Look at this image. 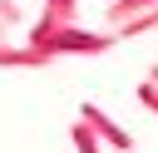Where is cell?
I'll list each match as a JSON object with an SVG mask.
<instances>
[{
  "label": "cell",
  "mask_w": 158,
  "mask_h": 153,
  "mask_svg": "<svg viewBox=\"0 0 158 153\" xmlns=\"http://www.w3.org/2000/svg\"><path fill=\"white\" fill-rule=\"evenodd\" d=\"M0 39H5V20H0Z\"/></svg>",
  "instance_id": "30bf717a"
},
{
  "label": "cell",
  "mask_w": 158,
  "mask_h": 153,
  "mask_svg": "<svg viewBox=\"0 0 158 153\" xmlns=\"http://www.w3.org/2000/svg\"><path fill=\"white\" fill-rule=\"evenodd\" d=\"M148 79H153V84H158V64H148Z\"/></svg>",
  "instance_id": "9c48e42d"
},
{
  "label": "cell",
  "mask_w": 158,
  "mask_h": 153,
  "mask_svg": "<svg viewBox=\"0 0 158 153\" xmlns=\"http://www.w3.org/2000/svg\"><path fill=\"white\" fill-rule=\"evenodd\" d=\"M59 54H49V49H35V44H10V39H0V69H49Z\"/></svg>",
  "instance_id": "3957f363"
},
{
  "label": "cell",
  "mask_w": 158,
  "mask_h": 153,
  "mask_svg": "<svg viewBox=\"0 0 158 153\" xmlns=\"http://www.w3.org/2000/svg\"><path fill=\"white\" fill-rule=\"evenodd\" d=\"M79 118L99 133V143H104V148H114V153H128V148H133V133H128V128H118L99 104H84V109H79Z\"/></svg>",
  "instance_id": "7a4b0ae2"
},
{
  "label": "cell",
  "mask_w": 158,
  "mask_h": 153,
  "mask_svg": "<svg viewBox=\"0 0 158 153\" xmlns=\"http://www.w3.org/2000/svg\"><path fill=\"white\" fill-rule=\"evenodd\" d=\"M158 0H109L104 5V20H109V30L114 25H123V20H133V15H143V10H153Z\"/></svg>",
  "instance_id": "5b68a950"
},
{
  "label": "cell",
  "mask_w": 158,
  "mask_h": 153,
  "mask_svg": "<svg viewBox=\"0 0 158 153\" xmlns=\"http://www.w3.org/2000/svg\"><path fill=\"white\" fill-rule=\"evenodd\" d=\"M69 138H74V148H79V153H104L99 133H94V128H89L84 118H74V123H69Z\"/></svg>",
  "instance_id": "8992f818"
},
{
  "label": "cell",
  "mask_w": 158,
  "mask_h": 153,
  "mask_svg": "<svg viewBox=\"0 0 158 153\" xmlns=\"http://www.w3.org/2000/svg\"><path fill=\"white\" fill-rule=\"evenodd\" d=\"M138 35H158V5L133 15V20H123V25H114V39H138Z\"/></svg>",
  "instance_id": "277c9868"
},
{
  "label": "cell",
  "mask_w": 158,
  "mask_h": 153,
  "mask_svg": "<svg viewBox=\"0 0 158 153\" xmlns=\"http://www.w3.org/2000/svg\"><path fill=\"white\" fill-rule=\"evenodd\" d=\"M138 104L158 118V84H153V79H143V84H138Z\"/></svg>",
  "instance_id": "ba28073f"
},
{
  "label": "cell",
  "mask_w": 158,
  "mask_h": 153,
  "mask_svg": "<svg viewBox=\"0 0 158 153\" xmlns=\"http://www.w3.org/2000/svg\"><path fill=\"white\" fill-rule=\"evenodd\" d=\"M0 20H5V30L25 25V5H20V0H0Z\"/></svg>",
  "instance_id": "52a82bcc"
},
{
  "label": "cell",
  "mask_w": 158,
  "mask_h": 153,
  "mask_svg": "<svg viewBox=\"0 0 158 153\" xmlns=\"http://www.w3.org/2000/svg\"><path fill=\"white\" fill-rule=\"evenodd\" d=\"M118 39H114V30H84V25H59V30H49L44 35V49L49 54H109Z\"/></svg>",
  "instance_id": "6da1fadb"
}]
</instances>
